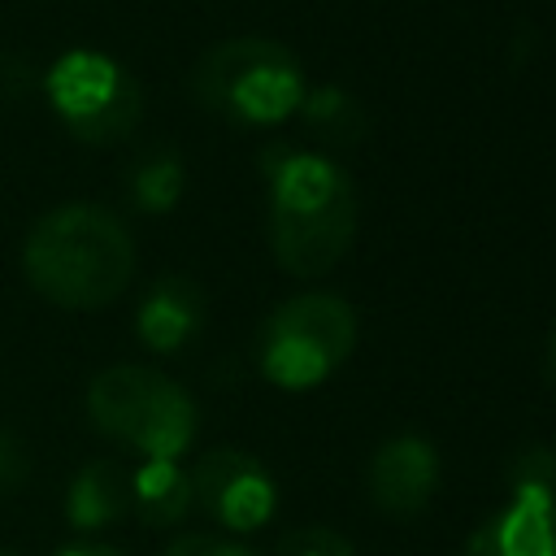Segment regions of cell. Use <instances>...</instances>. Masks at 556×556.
Masks as SVG:
<instances>
[{
	"mask_svg": "<svg viewBox=\"0 0 556 556\" xmlns=\"http://www.w3.org/2000/svg\"><path fill=\"white\" fill-rule=\"evenodd\" d=\"M26 282L56 308L91 313L135 278V239L104 204H56L22 239Z\"/></svg>",
	"mask_w": 556,
	"mask_h": 556,
	"instance_id": "obj_2",
	"label": "cell"
},
{
	"mask_svg": "<svg viewBox=\"0 0 556 556\" xmlns=\"http://www.w3.org/2000/svg\"><path fill=\"white\" fill-rule=\"evenodd\" d=\"M269 252L291 278L330 274L356 239V187L330 156L304 148H265Z\"/></svg>",
	"mask_w": 556,
	"mask_h": 556,
	"instance_id": "obj_1",
	"label": "cell"
},
{
	"mask_svg": "<svg viewBox=\"0 0 556 556\" xmlns=\"http://www.w3.org/2000/svg\"><path fill=\"white\" fill-rule=\"evenodd\" d=\"M508 500L556 504V452L552 447H521L508 465Z\"/></svg>",
	"mask_w": 556,
	"mask_h": 556,
	"instance_id": "obj_15",
	"label": "cell"
},
{
	"mask_svg": "<svg viewBox=\"0 0 556 556\" xmlns=\"http://www.w3.org/2000/svg\"><path fill=\"white\" fill-rule=\"evenodd\" d=\"M356 348V308L334 291H304L282 300L256 339L261 374L282 391L326 382Z\"/></svg>",
	"mask_w": 556,
	"mask_h": 556,
	"instance_id": "obj_5",
	"label": "cell"
},
{
	"mask_svg": "<svg viewBox=\"0 0 556 556\" xmlns=\"http://www.w3.org/2000/svg\"><path fill=\"white\" fill-rule=\"evenodd\" d=\"M191 504L204 508L222 530L252 534L274 517V478L269 469L239 447H208L191 465Z\"/></svg>",
	"mask_w": 556,
	"mask_h": 556,
	"instance_id": "obj_7",
	"label": "cell"
},
{
	"mask_svg": "<svg viewBox=\"0 0 556 556\" xmlns=\"http://www.w3.org/2000/svg\"><path fill=\"white\" fill-rule=\"evenodd\" d=\"M552 374H556V339H552Z\"/></svg>",
	"mask_w": 556,
	"mask_h": 556,
	"instance_id": "obj_21",
	"label": "cell"
},
{
	"mask_svg": "<svg viewBox=\"0 0 556 556\" xmlns=\"http://www.w3.org/2000/svg\"><path fill=\"white\" fill-rule=\"evenodd\" d=\"M295 113L308 122V130H313L317 139H326V143H334V148H352V143H361L365 130H369L365 104H361L348 87H334V83L308 87Z\"/></svg>",
	"mask_w": 556,
	"mask_h": 556,
	"instance_id": "obj_13",
	"label": "cell"
},
{
	"mask_svg": "<svg viewBox=\"0 0 556 556\" xmlns=\"http://www.w3.org/2000/svg\"><path fill=\"white\" fill-rule=\"evenodd\" d=\"M130 513V486H126V469L113 460H87L70 491H65V521L78 534L104 530L113 521H122Z\"/></svg>",
	"mask_w": 556,
	"mask_h": 556,
	"instance_id": "obj_11",
	"label": "cell"
},
{
	"mask_svg": "<svg viewBox=\"0 0 556 556\" xmlns=\"http://www.w3.org/2000/svg\"><path fill=\"white\" fill-rule=\"evenodd\" d=\"M87 417L113 443L143 460H178L200 426L195 400L169 374L148 365H109L87 387Z\"/></svg>",
	"mask_w": 556,
	"mask_h": 556,
	"instance_id": "obj_4",
	"label": "cell"
},
{
	"mask_svg": "<svg viewBox=\"0 0 556 556\" xmlns=\"http://www.w3.org/2000/svg\"><path fill=\"white\" fill-rule=\"evenodd\" d=\"M56 556H126V552L113 543H100V539H78V543H65Z\"/></svg>",
	"mask_w": 556,
	"mask_h": 556,
	"instance_id": "obj_19",
	"label": "cell"
},
{
	"mask_svg": "<svg viewBox=\"0 0 556 556\" xmlns=\"http://www.w3.org/2000/svg\"><path fill=\"white\" fill-rule=\"evenodd\" d=\"M465 556H556V504L508 500L469 534Z\"/></svg>",
	"mask_w": 556,
	"mask_h": 556,
	"instance_id": "obj_10",
	"label": "cell"
},
{
	"mask_svg": "<svg viewBox=\"0 0 556 556\" xmlns=\"http://www.w3.org/2000/svg\"><path fill=\"white\" fill-rule=\"evenodd\" d=\"M369 500L387 517H417L439 486V452L421 434H391L369 456Z\"/></svg>",
	"mask_w": 556,
	"mask_h": 556,
	"instance_id": "obj_8",
	"label": "cell"
},
{
	"mask_svg": "<svg viewBox=\"0 0 556 556\" xmlns=\"http://www.w3.org/2000/svg\"><path fill=\"white\" fill-rule=\"evenodd\" d=\"M130 204L143 213H169L182 200L187 187V169L178 161V152H148L143 161L130 165Z\"/></svg>",
	"mask_w": 556,
	"mask_h": 556,
	"instance_id": "obj_14",
	"label": "cell"
},
{
	"mask_svg": "<svg viewBox=\"0 0 556 556\" xmlns=\"http://www.w3.org/2000/svg\"><path fill=\"white\" fill-rule=\"evenodd\" d=\"M187 91L200 109L235 126H274L287 122L308 83L295 52L278 39L235 35L204 48L187 74Z\"/></svg>",
	"mask_w": 556,
	"mask_h": 556,
	"instance_id": "obj_3",
	"label": "cell"
},
{
	"mask_svg": "<svg viewBox=\"0 0 556 556\" xmlns=\"http://www.w3.org/2000/svg\"><path fill=\"white\" fill-rule=\"evenodd\" d=\"M282 556H352V543H348L339 530L308 526V530H295V534L287 539Z\"/></svg>",
	"mask_w": 556,
	"mask_h": 556,
	"instance_id": "obj_16",
	"label": "cell"
},
{
	"mask_svg": "<svg viewBox=\"0 0 556 556\" xmlns=\"http://www.w3.org/2000/svg\"><path fill=\"white\" fill-rule=\"evenodd\" d=\"M0 556H22V552H13V547H0Z\"/></svg>",
	"mask_w": 556,
	"mask_h": 556,
	"instance_id": "obj_20",
	"label": "cell"
},
{
	"mask_svg": "<svg viewBox=\"0 0 556 556\" xmlns=\"http://www.w3.org/2000/svg\"><path fill=\"white\" fill-rule=\"evenodd\" d=\"M43 96L52 117L91 148L122 143L143 117V87L139 78L96 48L61 52L43 74Z\"/></svg>",
	"mask_w": 556,
	"mask_h": 556,
	"instance_id": "obj_6",
	"label": "cell"
},
{
	"mask_svg": "<svg viewBox=\"0 0 556 556\" xmlns=\"http://www.w3.org/2000/svg\"><path fill=\"white\" fill-rule=\"evenodd\" d=\"M204 313H208L204 287L187 274H165L143 291L135 308V334L148 352L169 356V352H182L200 334Z\"/></svg>",
	"mask_w": 556,
	"mask_h": 556,
	"instance_id": "obj_9",
	"label": "cell"
},
{
	"mask_svg": "<svg viewBox=\"0 0 556 556\" xmlns=\"http://www.w3.org/2000/svg\"><path fill=\"white\" fill-rule=\"evenodd\" d=\"M26 478H30V452H26V443L17 434L0 430V495L17 491Z\"/></svg>",
	"mask_w": 556,
	"mask_h": 556,
	"instance_id": "obj_17",
	"label": "cell"
},
{
	"mask_svg": "<svg viewBox=\"0 0 556 556\" xmlns=\"http://www.w3.org/2000/svg\"><path fill=\"white\" fill-rule=\"evenodd\" d=\"M161 556H256V552L222 534H178Z\"/></svg>",
	"mask_w": 556,
	"mask_h": 556,
	"instance_id": "obj_18",
	"label": "cell"
},
{
	"mask_svg": "<svg viewBox=\"0 0 556 556\" xmlns=\"http://www.w3.org/2000/svg\"><path fill=\"white\" fill-rule=\"evenodd\" d=\"M130 486V513L143 526H178L191 504V478L178 460H143L135 473H126Z\"/></svg>",
	"mask_w": 556,
	"mask_h": 556,
	"instance_id": "obj_12",
	"label": "cell"
}]
</instances>
